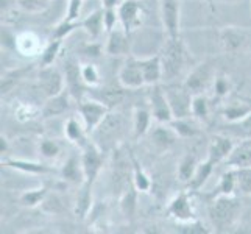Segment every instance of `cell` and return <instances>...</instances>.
<instances>
[{"label":"cell","mask_w":251,"mask_h":234,"mask_svg":"<svg viewBox=\"0 0 251 234\" xmlns=\"http://www.w3.org/2000/svg\"><path fill=\"white\" fill-rule=\"evenodd\" d=\"M242 205L234 195H217L209 208V219L217 231H228L234 227Z\"/></svg>","instance_id":"obj_1"},{"label":"cell","mask_w":251,"mask_h":234,"mask_svg":"<svg viewBox=\"0 0 251 234\" xmlns=\"http://www.w3.org/2000/svg\"><path fill=\"white\" fill-rule=\"evenodd\" d=\"M162 64V80L173 81L184 67V47L179 38H167L159 53Z\"/></svg>","instance_id":"obj_2"},{"label":"cell","mask_w":251,"mask_h":234,"mask_svg":"<svg viewBox=\"0 0 251 234\" xmlns=\"http://www.w3.org/2000/svg\"><path fill=\"white\" fill-rule=\"evenodd\" d=\"M81 164L84 172V181L81 183V186L92 189L95 180H97L103 167V155L101 149L97 144L88 141L81 147Z\"/></svg>","instance_id":"obj_3"},{"label":"cell","mask_w":251,"mask_h":234,"mask_svg":"<svg viewBox=\"0 0 251 234\" xmlns=\"http://www.w3.org/2000/svg\"><path fill=\"white\" fill-rule=\"evenodd\" d=\"M164 91H166L173 119H183L192 116L194 94L184 84H169L164 88Z\"/></svg>","instance_id":"obj_4"},{"label":"cell","mask_w":251,"mask_h":234,"mask_svg":"<svg viewBox=\"0 0 251 234\" xmlns=\"http://www.w3.org/2000/svg\"><path fill=\"white\" fill-rule=\"evenodd\" d=\"M78 111L81 114V119L84 122V128L88 134H92V131L100 125V122L106 117L109 112V106L105 105L100 100H89V99H80Z\"/></svg>","instance_id":"obj_5"},{"label":"cell","mask_w":251,"mask_h":234,"mask_svg":"<svg viewBox=\"0 0 251 234\" xmlns=\"http://www.w3.org/2000/svg\"><path fill=\"white\" fill-rule=\"evenodd\" d=\"M119 21L126 33L139 28L144 19V5L139 0H124L117 6Z\"/></svg>","instance_id":"obj_6"},{"label":"cell","mask_w":251,"mask_h":234,"mask_svg":"<svg viewBox=\"0 0 251 234\" xmlns=\"http://www.w3.org/2000/svg\"><path fill=\"white\" fill-rule=\"evenodd\" d=\"M149 105H150V111L153 117L156 119L159 124H170L173 120L167 95L162 86L154 84L151 88V91L149 92Z\"/></svg>","instance_id":"obj_7"},{"label":"cell","mask_w":251,"mask_h":234,"mask_svg":"<svg viewBox=\"0 0 251 234\" xmlns=\"http://www.w3.org/2000/svg\"><path fill=\"white\" fill-rule=\"evenodd\" d=\"M38 83L41 91L46 94V97H53V95L64 91V77L61 71L53 64L41 67Z\"/></svg>","instance_id":"obj_8"},{"label":"cell","mask_w":251,"mask_h":234,"mask_svg":"<svg viewBox=\"0 0 251 234\" xmlns=\"http://www.w3.org/2000/svg\"><path fill=\"white\" fill-rule=\"evenodd\" d=\"M167 214L172 219H175L181 223L197 220L192 198H190V194L187 190H183V192H179L178 195L173 197V200L167 206Z\"/></svg>","instance_id":"obj_9"},{"label":"cell","mask_w":251,"mask_h":234,"mask_svg":"<svg viewBox=\"0 0 251 234\" xmlns=\"http://www.w3.org/2000/svg\"><path fill=\"white\" fill-rule=\"evenodd\" d=\"M161 21L167 38H179V0H159Z\"/></svg>","instance_id":"obj_10"},{"label":"cell","mask_w":251,"mask_h":234,"mask_svg":"<svg viewBox=\"0 0 251 234\" xmlns=\"http://www.w3.org/2000/svg\"><path fill=\"white\" fill-rule=\"evenodd\" d=\"M119 83L125 89H141L145 86L144 74L139 66V59L128 56L124 66L119 71Z\"/></svg>","instance_id":"obj_11"},{"label":"cell","mask_w":251,"mask_h":234,"mask_svg":"<svg viewBox=\"0 0 251 234\" xmlns=\"http://www.w3.org/2000/svg\"><path fill=\"white\" fill-rule=\"evenodd\" d=\"M122 117L120 114H112V112H108L106 117L101 120L100 125L92 131V134L95 136V141H105V142H111L116 141L120 131H122Z\"/></svg>","instance_id":"obj_12"},{"label":"cell","mask_w":251,"mask_h":234,"mask_svg":"<svg viewBox=\"0 0 251 234\" xmlns=\"http://www.w3.org/2000/svg\"><path fill=\"white\" fill-rule=\"evenodd\" d=\"M211 80H212V67L209 64H200L189 74V77L184 81V86L194 95H198L207 89Z\"/></svg>","instance_id":"obj_13"},{"label":"cell","mask_w":251,"mask_h":234,"mask_svg":"<svg viewBox=\"0 0 251 234\" xmlns=\"http://www.w3.org/2000/svg\"><path fill=\"white\" fill-rule=\"evenodd\" d=\"M64 72H66V83H67V89L72 94V97L76 100L83 97V91H84V80H83V74H81V66L74 61V59H67L66 66H64Z\"/></svg>","instance_id":"obj_14"},{"label":"cell","mask_w":251,"mask_h":234,"mask_svg":"<svg viewBox=\"0 0 251 234\" xmlns=\"http://www.w3.org/2000/svg\"><path fill=\"white\" fill-rule=\"evenodd\" d=\"M232 149H234V142L228 136H222V134L214 136L209 142V147H207V159L212 161L217 166V164L226 161Z\"/></svg>","instance_id":"obj_15"},{"label":"cell","mask_w":251,"mask_h":234,"mask_svg":"<svg viewBox=\"0 0 251 234\" xmlns=\"http://www.w3.org/2000/svg\"><path fill=\"white\" fill-rule=\"evenodd\" d=\"M225 166H228L229 169L251 167V137H247L234 145L231 155L225 161Z\"/></svg>","instance_id":"obj_16"},{"label":"cell","mask_w":251,"mask_h":234,"mask_svg":"<svg viewBox=\"0 0 251 234\" xmlns=\"http://www.w3.org/2000/svg\"><path fill=\"white\" fill-rule=\"evenodd\" d=\"M129 33L124 28H114L109 31L106 42V53L111 56H129Z\"/></svg>","instance_id":"obj_17"},{"label":"cell","mask_w":251,"mask_h":234,"mask_svg":"<svg viewBox=\"0 0 251 234\" xmlns=\"http://www.w3.org/2000/svg\"><path fill=\"white\" fill-rule=\"evenodd\" d=\"M71 97L72 94L69 91H63L53 97H47V102L44 103V108H42L41 114L42 117H56V116H61L69 109L71 106Z\"/></svg>","instance_id":"obj_18"},{"label":"cell","mask_w":251,"mask_h":234,"mask_svg":"<svg viewBox=\"0 0 251 234\" xmlns=\"http://www.w3.org/2000/svg\"><path fill=\"white\" fill-rule=\"evenodd\" d=\"M80 28L88 33L91 39H99L103 30H105V10H103V6L91 13L84 19H80Z\"/></svg>","instance_id":"obj_19"},{"label":"cell","mask_w":251,"mask_h":234,"mask_svg":"<svg viewBox=\"0 0 251 234\" xmlns=\"http://www.w3.org/2000/svg\"><path fill=\"white\" fill-rule=\"evenodd\" d=\"M139 66L142 69L145 84H149V86L159 84V81L162 80V64H161L159 55L139 59Z\"/></svg>","instance_id":"obj_20"},{"label":"cell","mask_w":251,"mask_h":234,"mask_svg":"<svg viewBox=\"0 0 251 234\" xmlns=\"http://www.w3.org/2000/svg\"><path fill=\"white\" fill-rule=\"evenodd\" d=\"M178 137L179 136L176 134L175 130L172 128V125L170 127L159 125V127H156L151 131V142L156 145L159 150H167V149H170V147L176 142Z\"/></svg>","instance_id":"obj_21"},{"label":"cell","mask_w":251,"mask_h":234,"mask_svg":"<svg viewBox=\"0 0 251 234\" xmlns=\"http://www.w3.org/2000/svg\"><path fill=\"white\" fill-rule=\"evenodd\" d=\"M5 166L21 170L25 173H31V175H41V173H49L51 172V167L42 162H33V161H25V159H5L2 161Z\"/></svg>","instance_id":"obj_22"},{"label":"cell","mask_w":251,"mask_h":234,"mask_svg":"<svg viewBox=\"0 0 251 234\" xmlns=\"http://www.w3.org/2000/svg\"><path fill=\"white\" fill-rule=\"evenodd\" d=\"M63 178L71 181V183H83L84 181V172H83V164H81V156H71L63 166Z\"/></svg>","instance_id":"obj_23"},{"label":"cell","mask_w":251,"mask_h":234,"mask_svg":"<svg viewBox=\"0 0 251 234\" xmlns=\"http://www.w3.org/2000/svg\"><path fill=\"white\" fill-rule=\"evenodd\" d=\"M214 167H215V164L209 159H206L204 162H198V167L194 173V177L189 181L190 192H197V190H200L203 187V184L207 181V178L211 177Z\"/></svg>","instance_id":"obj_24"},{"label":"cell","mask_w":251,"mask_h":234,"mask_svg":"<svg viewBox=\"0 0 251 234\" xmlns=\"http://www.w3.org/2000/svg\"><path fill=\"white\" fill-rule=\"evenodd\" d=\"M151 111L137 106L134 108V116H133V133L136 139L145 136L147 131L150 128V122H151Z\"/></svg>","instance_id":"obj_25"},{"label":"cell","mask_w":251,"mask_h":234,"mask_svg":"<svg viewBox=\"0 0 251 234\" xmlns=\"http://www.w3.org/2000/svg\"><path fill=\"white\" fill-rule=\"evenodd\" d=\"M244 39H245L244 31L236 28V27H226L220 33V44L226 52L237 50L242 46Z\"/></svg>","instance_id":"obj_26"},{"label":"cell","mask_w":251,"mask_h":234,"mask_svg":"<svg viewBox=\"0 0 251 234\" xmlns=\"http://www.w3.org/2000/svg\"><path fill=\"white\" fill-rule=\"evenodd\" d=\"M129 158H131V164H133V184L134 187L139 190V192H149L151 189V180L147 175L145 170L142 169V166L137 161V158L134 156V153L129 150Z\"/></svg>","instance_id":"obj_27"},{"label":"cell","mask_w":251,"mask_h":234,"mask_svg":"<svg viewBox=\"0 0 251 234\" xmlns=\"http://www.w3.org/2000/svg\"><path fill=\"white\" fill-rule=\"evenodd\" d=\"M64 133H66V137L71 142L76 144L83 147L86 142H88V131H86V128L80 125V122L76 120L75 117H71L67 120V124L64 127Z\"/></svg>","instance_id":"obj_28"},{"label":"cell","mask_w":251,"mask_h":234,"mask_svg":"<svg viewBox=\"0 0 251 234\" xmlns=\"http://www.w3.org/2000/svg\"><path fill=\"white\" fill-rule=\"evenodd\" d=\"M14 46L22 55H36L39 52V39L33 33H22L16 38Z\"/></svg>","instance_id":"obj_29"},{"label":"cell","mask_w":251,"mask_h":234,"mask_svg":"<svg viewBox=\"0 0 251 234\" xmlns=\"http://www.w3.org/2000/svg\"><path fill=\"white\" fill-rule=\"evenodd\" d=\"M33 69V66H25V67H17L13 69V71L6 72L5 75H2V84H0V89H2V94H8L14 86L19 83L22 78L27 75Z\"/></svg>","instance_id":"obj_30"},{"label":"cell","mask_w":251,"mask_h":234,"mask_svg":"<svg viewBox=\"0 0 251 234\" xmlns=\"http://www.w3.org/2000/svg\"><path fill=\"white\" fill-rule=\"evenodd\" d=\"M170 125L179 137H194L195 134H198V131H200V130H198V125L194 120V116L183 117V119H173Z\"/></svg>","instance_id":"obj_31"},{"label":"cell","mask_w":251,"mask_h":234,"mask_svg":"<svg viewBox=\"0 0 251 234\" xmlns=\"http://www.w3.org/2000/svg\"><path fill=\"white\" fill-rule=\"evenodd\" d=\"M234 189H237V172L236 169H229L220 177V183L214 192V197L217 195H232Z\"/></svg>","instance_id":"obj_32"},{"label":"cell","mask_w":251,"mask_h":234,"mask_svg":"<svg viewBox=\"0 0 251 234\" xmlns=\"http://www.w3.org/2000/svg\"><path fill=\"white\" fill-rule=\"evenodd\" d=\"M137 190L134 186L128 187L126 190L122 192V197H120V211L125 215V217H133L137 208Z\"/></svg>","instance_id":"obj_33"},{"label":"cell","mask_w":251,"mask_h":234,"mask_svg":"<svg viewBox=\"0 0 251 234\" xmlns=\"http://www.w3.org/2000/svg\"><path fill=\"white\" fill-rule=\"evenodd\" d=\"M198 167V161L195 158V155H186L183 159H181L179 166H178V178L181 183H187L192 180L194 173Z\"/></svg>","instance_id":"obj_34"},{"label":"cell","mask_w":251,"mask_h":234,"mask_svg":"<svg viewBox=\"0 0 251 234\" xmlns=\"http://www.w3.org/2000/svg\"><path fill=\"white\" fill-rule=\"evenodd\" d=\"M250 112H251V105L242 100V103H232V105H229L228 108H225L223 116L226 117L229 122L236 124L239 120L245 119Z\"/></svg>","instance_id":"obj_35"},{"label":"cell","mask_w":251,"mask_h":234,"mask_svg":"<svg viewBox=\"0 0 251 234\" xmlns=\"http://www.w3.org/2000/svg\"><path fill=\"white\" fill-rule=\"evenodd\" d=\"M61 44H63L61 38H51V41L47 44V47L41 52V59H39L41 67L53 64V61L59 53V49H61Z\"/></svg>","instance_id":"obj_36"},{"label":"cell","mask_w":251,"mask_h":234,"mask_svg":"<svg viewBox=\"0 0 251 234\" xmlns=\"http://www.w3.org/2000/svg\"><path fill=\"white\" fill-rule=\"evenodd\" d=\"M47 194H49V190L46 187L25 190V192L19 197V202L25 208H36L39 203L44 202V198L47 197Z\"/></svg>","instance_id":"obj_37"},{"label":"cell","mask_w":251,"mask_h":234,"mask_svg":"<svg viewBox=\"0 0 251 234\" xmlns=\"http://www.w3.org/2000/svg\"><path fill=\"white\" fill-rule=\"evenodd\" d=\"M16 3H17V8L25 13L41 14L49 10L51 5V0H16Z\"/></svg>","instance_id":"obj_38"},{"label":"cell","mask_w":251,"mask_h":234,"mask_svg":"<svg viewBox=\"0 0 251 234\" xmlns=\"http://www.w3.org/2000/svg\"><path fill=\"white\" fill-rule=\"evenodd\" d=\"M209 114V103L203 94L194 95L192 100V116L197 119H206Z\"/></svg>","instance_id":"obj_39"},{"label":"cell","mask_w":251,"mask_h":234,"mask_svg":"<svg viewBox=\"0 0 251 234\" xmlns=\"http://www.w3.org/2000/svg\"><path fill=\"white\" fill-rule=\"evenodd\" d=\"M237 172V189L244 194H251V167L236 169Z\"/></svg>","instance_id":"obj_40"},{"label":"cell","mask_w":251,"mask_h":234,"mask_svg":"<svg viewBox=\"0 0 251 234\" xmlns=\"http://www.w3.org/2000/svg\"><path fill=\"white\" fill-rule=\"evenodd\" d=\"M81 74H83V80L88 86H97L100 83V75L99 71L95 69L92 64H84L81 66Z\"/></svg>","instance_id":"obj_41"},{"label":"cell","mask_w":251,"mask_h":234,"mask_svg":"<svg viewBox=\"0 0 251 234\" xmlns=\"http://www.w3.org/2000/svg\"><path fill=\"white\" fill-rule=\"evenodd\" d=\"M84 0H69L67 5V14L64 17L66 22H76L80 21V14H81V6H83Z\"/></svg>","instance_id":"obj_42"},{"label":"cell","mask_w":251,"mask_h":234,"mask_svg":"<svg viewBox=\"0 0 251 234\" xmlns=\"http://www.w3.org/2000/svg\"><path fill=\"white\" fill-rule=\"evenodd\" d=\"M39 150L42 153V156L44 158H56L58 153H59V145L55 142V141H51V139H42L41 144H39Z\"/></svg>","instance_id":"obj_43"},{"label":"cell","mask_w":251,"mask_h":234,"mask_svg":"<svg viewBox=\"0 0 251 234\" xmlns=\"http://www.w3.org/2000/svg\"><path fill=\"white\" fill-rule=\"evenodd\" d=\"M124 99V92L119 89H111V91H105L103 92V103L108 105L109 108L120 103V100Z\"/></svg>","instance_id":"obj_44"},{"label":"cell","mask_w":251,"mask_h":234,"mask_svg":"<svg viewBox=\"0 0 251 234\" xmlns=\"http://www.w3.org/2000/svg\"><path fill=\"white\" fill-rule=\"evenodd\" d=\"M179 231L181 233H197V234H206L209 233V230H206L203 227L201 222L197 220H192V222H187V223H183V227H179Z\"/></svg>","instance_id":"obj_45"},{"label":"cell","mask_w":251,"mask_h":234,"mask_svg":"<svg viewBox=\"0 0 251 234\" xmlns=\"http://www.w3.org/2000/svg\"><path fill=\"white\" fill-rule=\"evenodd\" d=\"M232 127H234L237 131L242 133L244 136L251 137V112H250V114L245 119H242V120H239V122L232 124Z\"/></svg>","instance_id":"obj_46"},{"label":"cell","mask_w":251,"mask_h":234,"mask_svg":"<svg viewBox=\"0 0 251 234\" xmlns=\"http://www.w3.org/2000/svg\"><path fill=\"white\" fill-rule=\"evenodd\" d=\"M38 109L36 108H33V106H27V105H22L19 109H17V112H16V114H17V119H22V116H25V119H24V122H25V120H31V119H34V117H36V114H38Z\"/></svg>","instance_id":"obj_47"},{"label":"cell","mask_w":251,"mask_h":234,"mask_svg":"<svg viewBox=\"0 0 251 234\" xmlns=\"http://www.w3.org/2000/svg\"><path fill=\"white\" fill-rule=\"evenodd\" d=\"M214 88H215V94H217L219 97H223V95L226 94L229 89L228 80L226 78H217V80L214 81Z\"/></svg>","instance_id":"obj_48"},{"label":"cell","mask_w":251,"mask_h":234,"mask_svg":"<svg viewBox=\"0 0 251 234\" xmlns=\"http://www.w3.org/2000/svg\"><path fill=\"white\" fill-rule=\"evenodd\" d=\"M6 150H8V144H6V139L2 136L0 137V152L3 155V153H6Z\"/></svg>","instance_id":"obj_49"},{"label":"cell","mask_w":251,"mask_h":234,"mask_svg":"<svg viewBox=\"0 0 251 234\" xmlns=\"http://www.w3.org/2000/svg\"><path fill=\"white\" fill-rule=\"evenodd\" d=\"M103 8H111V6H117V0H101Z\"/></svg>","instance_id":"obj_50"},{"label":"cell","mask_w":251,"mask_h":234,"mask_svg":"<svg viewBox=\"0 0 251 234\" xmlns=\"http://www.w3.org/2000/svg\"><path fill=\"white\" fill-rule=\"evenodd\" d=\"M240 100H244V102H247V103H250V105H251V97H242Z\"/></svg>","instance_id":"obj_51"}]
</instances>
